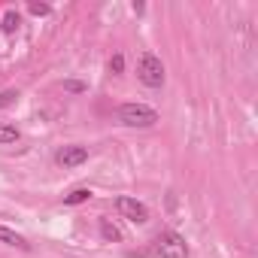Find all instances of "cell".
Segmentation results:
<instances>
[{
  "label": "cell",
  "instance_id": "52a82bcc",
  "mask_svg": "<svg viewBox=\"0 0 258 258\" xmlns=\"http://www.w3.org/2000/svg\"><path fill=\"white\" fill-rule=\"evenodd\" d=\"M85 201H91V188H73L70 195H64V204L67 207H79V204H85Z\"/></svg>",
  "mask_w": 258,
  "mask_h": 258
},
{
  "label": "cell",
  "instance_id": "6da1fadb",
  "mask_svg": "<svg viewBox=\"0 0 258 258\" xmlns=\"http://www.w3.org/2000/svg\"><path fill=\"white\" fill-rule=\"evenodd\" d=\"M118 121L127 127H152L158 121V112L146 103H121L118 106Z\"/></svg>",
  "mask_w": 258,
  "mask_h": 258
},
{
  "label": "cell",
  "instance_id": "30bf717a",
  "mask_svg": "<svg viewBox=\"0 0 258 258\" xmlns=\"http://www.w3.org/2000/svg\"><path fill=\"white\" fill-rule=\"evenodd\" d=\"M19 25H22L19 13H13V10H10V13L4 16V31H7V34H16V31H19Z\"/></svg>",
  "mask_w": 258,
  "mask_h": 258
},
{
  "label": "cell",
  "instance_id": "4fadbf2b",
  "mask_svg": "<svg viewBox=\"0 0 258 258\" xmlns=\"http://www.w3.org/2000/svg\"><path fill=\"white\" fill-rule=\"evenodd\" d=\"M28 10H31L34 16H49V13H52V10H49V4H31Z\"/></svg>",
  "mask_w": 258,
  "mask_h": 258
},
{
  "label": "cell",
  "instance_id": "277c9868",
  "mask_svg": "<svg viewBox=\"0 0 258 258\" xmlns=\"http://www.w3.org/2000/svg\"><path fill=\"white\" fill-rule=\"evenodd\" d=\"M115 210H118L127 222H134V225L149 222V207H146L143 201L131 198V195H118V198H115Z\"/></svg>",
  "mask_w": 258,
  "mask_h": 258
},
{
  "label": "cell",
  "instance_id": "7c38bea8",
  "mask_svg": "<svg viewBox=\"0 0 258 258\" xmlns=\"http://www.w3.org/2000/svg\"><path fill=\"white\" fill-rule=\"evenodd\" d=\"M124 70V55L118 52V55H112V61H109V73H121Z\"/></svg>",
  "mask_w": 258,
  "mask_h": 258
},
{
  "label": "cell",
  "instance_id": "8992f818",
  "mask_svg": "<svg viewBox=\"0 0 258 258\" xmlns=\"http://www.w3.org/2000/svg\"><path fill=\"white\" fill-rule=\"evenodd\" d=\"M0 243H7V246H16V249H22V252H28V249H31V243H28L22 234L10 231V228H4V225H0Z\"/></svg>",
  "mask_w": 258,
  "mask_h": 258
},
{
  "label": "cell",
  "instance_id": "3957f363",
  "mask_svg": "<svg viewBox=\"0 0 258 258\" xmlns=\"http://www.w3.org/2000/svg\"><path fill=\"white\" fill-rule=\"evenodd\" d=\"M155 255L158 258H188V243L176 231H164L155 240Z\"/></svg>",
  "mask_w": 258,
  "mask_h": 258
},
{
  "label": "cell",
  "instance_id": "8fae6325",
  "mask_svg": "<svg viewBox=\"0 0 258 258\" xmlns=\"http://www.w3.org/2000/svg\"><path fill=\"white\" fill-rule=\"evenodd\" d=\"M16 100H19V91H16V88H10V91H0V109L13 106Z\"/></svg>",
  "mask_w": 258,
  "mask_h": 258
},
{
  "label": "cell",
  "instance_id": "5b68a950",
  "mask_svg": "<svg viewBox=\"0 0 258 258\" xmlns=\"http://www.w3.org/2000/svg\"><path fill=\"white\" fill-rule=\"evenodd\" d=\"M88 161V146H64L58 152V164L61 167H79Z\"/></svg>",
  "mask_w": 258,
  "mask_h": 258
},
{
  "label": "cell",
  "instance_id": "9c48e42d",
  "mask_svg": "<svg viewBox=\"0 0 258 258\" xmlns=\"http://www.w3.org/2000/svg\"><path fill=\"white\" fill-rule=\"evenodd\" d=\"M22 137V131L16 124H0V146H7V143H16Z\"/></svg>",
  "mask_w": 258,
  "mask_h": 258
},
{
  "label": "cell",
  "instance_id": "5bb4252c",
  "mask_svg": "<svg viewBox=\"0 0 258 258\" xmlns=\"http://www.w3.org/2000/svg\"><path fill=\"white\" fill-rule=\"evenodd\" d=\"M64 88H67V91H85V85H82V82H73V79L64 82Z\"/></svg>",
  "mask_w": 258,
  "mask_h": 258
},
{
  "label": "cell",
  "instance_id": "7a4b0ae2",
  "mask_svg": "<svg viewBox=\"0 0 258 258\" xmlns=\"http://www.w3.org/2000/svg\"><path fill=\"white\" fill-rule=\"evenodd\" d=\"M164 64H161V58L155 55V52H143L140 55V61H137V79L143 82V85H149V88H161L164 85Z\"/></svg>",
  "mask_w": 258,
  "mask_h": 258
},
{
  "label": "cell",
  "instance_id": "ba28073f",
  "mask_svg": "<svg viewBox=\"0 0 258 258\" xmlns=\"http://www.w3.org/2000/svg\"><path fill=\"white\" fill-rule=\"evenodd\" d=\"M100 237L109 240V243H118V240H121V231H118L109 219H100Z\"/></svg>",
  "mask_w": 258,
  "mask_h": 258
}]
</instances>
